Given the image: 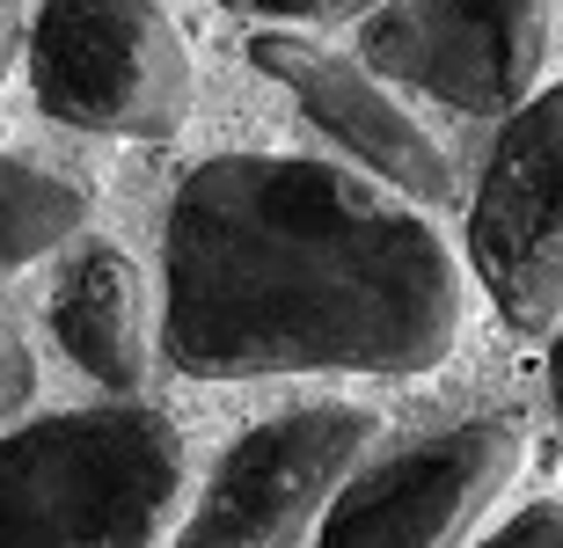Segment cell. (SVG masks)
<instances>
[{"label": "cell", "mask_w": 563, "mask_h": 548, "mask_svg": "<svg viewBox=\"0 0 563 548\" xmlns=\"http://www.w3.org/2000/svg\"><path fill=\"white\" fill-rule=\"evenodd\" d=\"M81 227H88V190L74 176L0 154V271H22V264L66 249Z\"/></svg>", "instance_id": "obj_10"}, {"label": "cell", "mask_w": 563, "mask_h": 548, "mask_svg": "<svg viewBox=\"0 0 563 548\" xmlns=\"http://www.w3.org/2000/svg\"><path fill=\"white\" fill-rule=\"evenodd\" d=\"M454 344V249L374 176L212 154L168 198L162 351L176 373H432Z\"/></svg>", "instance_id": "obj_1"}, {"label": "cell", "mask_w": 563, "mask_h": 548, "mask_svg": "<svg viewBox=\"0 0 563 548\" xmlns=\"http://www.w3.org/2000/svg\"><path fill=\"white\" fill-rule=\"evenodd\" d=\"M468 264L520 337L563 322V81L498 132L468 198Z\"/></svg>", "instance_id": "obj_6"}, {"label": "cell", "mask_w": 563, "mask_h": 548, "mask_svg": "<svg viewBox=\"0 0 563 548\" xmlns=\"http://www.w3.org/2000/svg\"><path fill=\"white\" fill-rule=\"evenodd\" d=\"M52 337L66 359L81 366L110 395H140L146 359H154V329H146V278L125 249L88 242L52 286Z\"/></svg>", "instance_id": "obj_9"}, {"label": "cell", "mask_w": 563, "mask_h": 548, "mask_svg": "<svg viewBox=\"0 0 563 548\" xmlns=\"http://www.w3.org/2000/svg\"><path fill=\"white\" fill-rule=\"evenodd\" d=\"M37 110L103 139H176L190 125V52L168 8H37L30 15Z\"/></svg>", "instance_id": "obj_3"}, {"label": "cell", "mask_w": 563, "mask_h": 548, "mask_svg": "<svg viewBox=\"0 0 563 548\" xmlns=\"http://www.w3.org/2000/svg\"><path fill=\"white\" fill-rule=\"evenodd\" d=\"M549 395H556V424H563V329L549 344Z\"/></svg>", "instance_id": "obj_14"}, {"label": "cell", "mask_w": 563, "mask_h": 548, "mask_svg": "<svg viewBox=\"0 0 563 548\" xmlns=\"http://www.w3.org/2000/svg\"><path fill=\"white\" fill-rule=\"evenodd\" d=\"M520 461L527 432L512 417L446 424L439 439L358 468L322 519V548H468Z\"/></svg>", "instance_id": "obj_7"}, {"label": "cell", "mask_w": 563, "mask_h": 548, "mask_svg": "<svg viewBox=\"0 0 563 548\" xmlns=\"http://www.w3.org/2000/svg\"><path fill=\"white\" fill-rule=\"evenodd\" d=\"M374 439L380 417L358 402H308L264 417L228 446V461L212 468L198 512L168 548H300L366 468Z\"/></svg>", "instance_id": "obj_4"}, {"label": "cell", "mask_w": 563, "mask_h": 548, "mask_svg": "<svg viewBox=\"0 0 563 548\" xmlns=\"http://www.w3.org/2000/svg\"><path fill=\"white\" fill-rule=\"evenodd\" d=\"M30 395H37V351H30V337L15 329V315L0 307V424L15 417Z\"/></svg>", "instance_id": "obj_11"}, {"label": "cell", "mask_w": 563, "mask_h": 548, "mask_svg": "<svg viewBox=\"0 0 563 548\" xmlns=\"http://www.w3.org/2000/svg\"><path fill=\"white\" fill-rule=\"evenodd\" d=\"M190 490L176 417L96 402L0 439V548H162Z\"/></svg>", "instance_id": "obj_2"}, {"label": "cell", "mask_w": 563, "mask_h": 548, "mask_svg": "<svg viewBox=\"0 0 563 548\" xmlns=\"http://www.w3.org/2000/svg\"><path fill=\"white\" fill-rule=\"evenodd\" d=\"M250 66L272 74L292 103L308 110V125L330 132L336 147L352 154L380 190H396L402 205H418V212L454 205V161H446V147H439L432 132L380 88V74H366L352 52H330V44L292 37V30H256Z\"/></svg>", "instance_id": "obj_8"}, {"label": "cell", "mask_w": 563, "mask_h": 548, "mask_svg": "<svg viewBox=\"0 0 563 548\" xmlns=\"http://www.w3.org/2000/svg\"><path fill=\"white\" fill-rule=\"evenodd\" d=\"M476 548H563V505H527V512H512L490 541H476Z\"/></svg>", "instance_id": "obj_12"}, {"label": "cell", "mask_w": 563, "mask_h": 548, "mask_svg": "<svg viewBox=\"0 0 563 548\" xmlns=\"http://www.w3.org/2000/svg\"><path fill=\"white\" fill-rule=\"evenodd\" d=\"M22 37H30V15H22V8H8V0H0V81H8V74H15V52H22Z\"/></svg>", "instance_id": "obj_13"}, {"label": "cell", "mask_w": 563, "mask_h": 548, "mask_svg": "<svg viewBox=\"0 0 563 548\" xmlns=\"http://www.w3.org/2000/svg\"><path fill=\"white\" fill-rule=\"evenodd\" d=\"M556 44V8L542 0H396L366 8L358 66L461 110V118H520L542 96Z\"/></svg>", "instance_id": "obj_5"}]
</instances>
